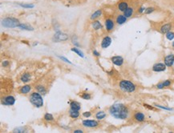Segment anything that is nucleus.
Segmentation results:
<instances>
[{"label":"nucleus","instance_id":"c9c22d12","mask_svg":"<svg viewBox=\"0 0 174 133\" xmlns=\"http://www.w3.org/2000/svg\"><path fill=\"white\" fill-rule=\"evenodd\" d=\"M145 9H146V7H145L144 6H140L139 9H138V13H139V14H143V13H144Z\"/></svg>","mask_w":174,"mask_h":133},{"label":"nucleus","instance_id":"ea45409f","mask_svg":"<svg viewBox=\"0 0 174 133\" xmlns=\"http://www.w3.org/2000/svg\"><path fill=\"white\" fill-rule=\"evenodd\" d=\"M144 106L145 107V108H149V109H151V110H155V108H153V107H151L150 105H149V104H144Z\"/></svg>","mask_w":174,"mask_h":133},{"label":"nucleus","instance_id":"bb28decb","mask_svg":"<svg viewBox=\"0 0 174 133\" xmlns=\"http://www.w3.org/2000/svg\"><path fill=\"white\" fill-rule=\"evenodd\" d=\"M71 51H73V52H75V53L78 54L79 56L82 57V58H83V57H84V54H83V53L80 51V49H78L77 47H72V48H71Z\"/></svg>","mask_w":174,"mask_h":133},{"label":"nucleus","instance_id":"473e14b6","mask_svg":"<svg viewBox=\"0 0 174 133\" xmlns=\"http://www.w3.org/2000/svg\"><path fill=\"white\" fill-rule=\"evenodd\" d=\"M155 106H156V108H158L163 109V110H167V111H173V108H168V107H164V106H161V105H158V104H155Z\"/></svg>","mask_w":174,"mask_h":133},{"label":"nucleus","instance_id":"4be33fe9","mask_svg":"<svg viewBox=\"0 0 174 133\" xmlns=\"http://www.w3.org/2000/svg\"><path fill=\"white\" fill-rule=\"evenodd\" d=\"M92 27L94 28V30H98L102 28L101 23L98 20H94V22H92Z\"/></svg>","mask_w":174,"mask_h":133},{"label":"nucleus","instance_id":"2f4dec72","mask_svg":"<svg viewBox=\"0 0 174 133\" xmlns=\"http://www.w3.org/2000/svg\"><path fill=\"white\" fill-rule=\"evenodd\" d=\"M81 98L83 99H86V100H89L92 97H91V95L88 93H83L82 94V96H81Z\"/></svg>","mask_w":174,"mask_h":133},{"label":"nucleus","instance_id":"f704fd0d","mask_svg":"<svg viewBox=\"0 0 174 133\" xmlns=\"http://www.w3.org/2000/svg\"><path fill=\"white\" fill-rule=\"evenodd\" d=\"M26 132V128L24 127H18L14 130V132Z\"/></svg>","mask_w":174,"mask_h":133},{"label":"nucleus","instance_id":"a19ab883","mask_svg":"<svg viewBox=\"0 0 174 133\" xmlns=\"http://www.w3.org/2000/svg\"><path fill=\"white\" fill-rule=\"evenodd\" d=\"M93 54H94V55L96 56V57H99V55H100V54H99V53L96 51V50H95V51H93Z\"/></svg>","mask_w":174,"mask_h":133},{"label":"nucleus","instance_id":"5701e85b","mask_svg":"<svg viewBox=\"0 0 174 133\" xmlns=\"http://www.w3.org/2000/svg\"><path fill=\"white\" fill-rule=\"evenodd\" d=\"M31 79V75L29 73H24V74L22 75V76L20 78V80L23 83H27L29 82Z\"/></svg>","mask_w":174,"mask_h":133},{"label":"nucleus","instance_id":"7c9ffc66","mask_svg":"<svg viewBox=\"0 0 174 133\" xmlns=\"http://www.w3.org/2000/svg\"><path fill=\"white\" fill-rule=\"evenodd\" d=\"M44 120L46 121H52V120H54V117H53V115H52L51 114L46 113L44 115Z\"/></svg>","mask_w":174,"mask_h":133},{"label":"nucleus","instance_id":"a878e982","mask_svg":"<svg viewBox=\"0 0 174 133\" xmlns=\"http://www.w3.org/2000/svg\"><path fill=\"white\" fill-rule=\"evenodd\" d=\"M36 89H37L38 92H39L41 95H45L47 92L46 89H45V87L43 86V85H38L36 87Z\"/></svg>","mask_w":174,"mask_h":133},{"label":"nucleus","instance_id":"f257e3e1","mask_svg":"<svg viewBox=\"0 0 174 133\" xmlns=\"http://www.w3.org/2000/svg\"><path fill=\"white\" fill-rule=\"evenodd\" d=\"M109 113L114 118L118 120H126L128 117V108L123 103H115L109 108Z\"/></svg>","mask_w":174,"mask_h":133},{"label":"nucleus","instance_id":"20e7f679","mask_svg":"<svg viewBox=\"0 0 174 133\" xmlns=\"http://www.w3.org/2000/svg\"><path fill=\"white\" fill-rule=\"evenodd\" d=\"M1 23H2V26L4 27H6V28L18 27L19 25L20 24L19 19H17V18H12V17H8V18H3Z\"/></svg>","mask_w":174,"mask_h":133},{"label":"nucleus","instance_id":"f8f14e48","mask_svg":"<svg viewBox=\"0 0 174 133\" xmlns=\"http://www.w3.org/2000/svg\"><path fill=\"white\" fill-rule=\"evenodd\" d=\"M171 29H172V23H164V25L161 26V27L160 28V31H161V34L165 35L166 33L170 31Z\"/></svg>","mask_w":174,"mask_h":133},{"label":"nucleus","instance_id":"6ab92c4d","mask_svg":"<svg viewBox=\"0 0 174 133\" xmlns=\"http://www.w3.org/2000/svg\"><path fill=\"white\" fill-rule=\"evenodd\" d=\"M19 28H20L21 30H34V28H33L30 24H27V23H20L19 25Z\"/></svg>","mask_w":174,"mask_h":133},{"label":"nucleus","instance_id":"6e6552de","mask_svg":"<svg viewBox=\"0 0 174 133\" xmlns=\"http://www.w3.org/2000/svg\"><path fill=\"white\" fill-rule=\"evenodd\" d=\"M166 67H167V66L164 63H157L152 66V71L155 72H162L166 70Z\"/></svg>","mask_w":174,"mask_h":133},{"label":"nucleus","instance_id":"b1692460","mask_svg":"<svg viewBox=\"0 0 174 133\" xmlns=\"http://www.w3.org/2000/svg\"><path fill=\"white\" fill-rule=\"evenodd\" d=\"M105 117H106V113L103 111H98V112L96 114V118L97 120H103V119H104Z\"/></svg>","mask_w":174,"mask_h":133},{"label":"nucleus","instance_id":"7ed1b4c3","mask_svg":"<svg viewBox=\"0 0 174 133\" xmlns=\"http://www.w3.org/2000/svg\"><path fill=\"white\" fill-rule=\"evenodd\" d=\"M119 86H120V88L124 92H128V93H131V92H133L136 91L137 89V87L136 85L132 83L129 80H121L119 84Z\"/></svg>","mask_w":174,"mask_h":133},{"label":"nucleus","instance_id":"a211bd4d","mask_svg":"<svg viewBox=\"0 0 174 133\" xmlns=\"http://www.w3.org/2000/svg\"><path fill=\"white\" fill-rule=\"evenodd\" d=\"M70 108H71V110H73V111H80V108H81V106L78 102L72 101L70 103Z\"/></svg>","mask_w":174,"mask_h":133},{"label":"nucleus","instance_id":"9d476101","mask_svg":"<svg viewBox=\"0 0 174 133\" xmlns=\"http://www.w3.org/2000/svg\"><path fill=\"white\" fill-rule=\"evenodd\" d=\"M104 25H105V28L108 31H112L115 27V23L112 18H107L105 23H104Z\"/></svg>","mask_w":174,"mask_h":133},{"label":"nucleus","instance_id":"ddd939ff","mask_svg":"<svg viewBox=\"0 0 174 133\" xmlns=\"http://www.w3.org/2000/svg\"><path fill=\"white\" fill-rule=\"evenodd\" d=\"M112 43V39L109 36H105L102 39L101 47L102 48H108Z\"/></svg>","mask_w":174,"mask_h":133},{"label":"nucleus","instance_id":"c756f323","mask_svg":"<svg viewBox=\"0 0 174 133\" xmlns=\"http://www.w3.org/2000/svg\"><path fill=\"white\" fill-rule=\"evenodd\" d=\"M165 36H166V39L168 40H173L174 39V32L173 31H168V33H166L165 34Z\"/></svg>","mask_w":174,"mask_h":133},{"label":"nucleus","instance_id":"dca6fc26","mask_svg":"<svg viewBox=\"0 0 174 133\" xmlns=\"http://www.w3.org/2000/svg\"><path fill=\"white\" fill-rule=\"evenodd\" d=\"M134 119L137 121V122H144V120H145V115L143 112L137 111V112L135 113Z\"/></svg>","mask_w":174,"mask_h":133},{"label":"nucleus","instance_id":"58836bf2","mask_svg":"<svg viewBox=\"0 0 174 133\" xmlns=\"http://www.w3.org/2000/svg\"><path fill=\"white\" fill-rule=\"evenodd\" d=\"M156 88H157V89H163V88H164V84H163V82L159 83V84L156 85Z\"/></svg>","mask_w":174,"mask_h":133},{"label":"nucleus","instance_id":"79ce46f5","mask_svg":"<svg viewBox=\"0 0 174 133\" xmlns=\"http://www.w3.org/2000/svg\"><path fill=\"white\" fill-rule=\"evenodd\" d=\"M9 65V61H3V66L4 67H6V66H8Z\"/></svg>","mask_w":174,"mask_h":133},{"label":"nucleus","instance_id":"72a5a7b5","mask_svg":"<svg viewBox=\"0 0 174 133\" xmlns=\"http://www.w3.org/2000/svg\"><path fill=\"white\" fill-rule=\"evenodd\" d=\"M172 84V81L170 79H167V80H164V81L163 82V84H164V87H169Z\"/></svg>","mask_w":174,"mask_h":133},{"label":"nucleus","instance_id":"e433bc0d","mask_svg":"<svg viewBox=\"0 0 174 133\" xmlns=\"http://www.w3.org/2000/svg\"><path fill=\"white\" fill-rule=\"evenodd\" d=\"M91 115H92L91 111H85V112L83 113V117H85V118H88Z\"/></svg>","mask_w":174,"mask_h":133},{"label":"nucleus","instance_id":"39448f33","mask_svg":"<svg viewBox=\"0 0 174 133\" xmlns=\"http://www.w3.org/2000/svg\"><path fill=\"white\" fill-rule=\"evenodd\" d=\"M68 39V35L65 34V33H63L61 31L56 32V34L54 35L53 38H52V40H53V42H63Z\"/></svg>","mask_w":174,"mask_h":133},{"label":"nucleus","instance_id":"2eb2a0df","mask_svg":"<svg viewBox=\"0 0 174 133\" xmlns=\"http://www.w3.org/2000/svg\"><path fill=\"white\" fill-rule=\"evenodd\" d=\"M117 8L118 10L121 11V12H124V11H126L128 8V2L126 1H121L118 3L117 5Z\"/></svg>","mask_w":174,"mask_h":133},{"label":"nucleus","instance_id":"1a4fd4ad","mask_svg":"<svg viewBox=\"0 0 174 133\" xmlns=\"http://www.w3.org/2000/svg\"><path fill=\"white\" fill-rule=\"evenodd\" d=\"M164 63L168 67H171V66H173V63H174V54H170L166 55L164 59Z\"/></svg>","mask_w":174,"mask_h":133},{"label":"nucleus","instance_id":"412c9836","mask_svg":"<svg viewBox=\"0 0 174 133\" xmlns=\"http://www.w3.org/2000/svg\"><path fill=\"white\" fill-rule=\"evenodd\" d=\"M31 87L30 85H24L20 88L19 91L22 94H27L31 91Z\"/></svg>","mask_w":174,"mask_h":133},{"label":"nucleus","instance_id":"f03ea898","mask_svg":"<svg viewBox=\"0 0 174 133\" xmlns=\"http://www.w3.org/2000/svg\"><path fill=\"white\" fill-rule=\"evenodd\" d=\"M29 100L32 105H34L38 108L44 106V99H43V97L39 92H33L32 94H31Z\"/></svg>","mask_w":174,"mask_h":133},{"label":"nucleus","instance_id":"393cba45","mask_svg":"<svg viewBox=\"0 0 174 133\" xmlns=\"http://www.w3.org/2000/svg\"><path fill=\"white\" fill-rule=\"evenodd\" d=\"M69 115H70V116L71 118L76 119L80 116V112H79V111H73L71 109L70 111H69Z\"/></svg>","mask_w":174,"mask_h":133},{"label":"nucleus","instance_id":"c85d7f7f","mask_svg":"<svg viewBox=\"0 0 174 133\" xmlns=\"http://www.w3.org/2000/svg\"><path fill=\"white\" fill-rule=\"evenodd\" d=\"M19 5L23 8H27V9L33 8L35 6L34 4H32V3H19Z\"/></svg>","mask_w":174,"mask_h":133},{"label":"nucleus","instance_id":"4468645a","mask_svg":"<svg viewBox=\"0 0 174 133\" xmlns=\"http://www.w3.org/2000/svg\"><path fill=\"white\" fill-rule=\"evenodd\" d=\"M127 20H128V18L125 17L124 14L123 15H118L116 18V22L118 25H123L124 23L127 22Z\"/></svg>","mask_w":174,"mask_h":133},{"label":"nucleus","instance_id":"4c0bfd02","mask_svg":"<svg viewBox=\"0 0 174 133\" xmlns=\"http://www.w3.org/2000/svg\"><path fill=\"white\" fill-rule=\"evenodd\" d=\"M58 57H59V58L60 59H62V60H63V61L65 62V63H70V64H71V62L69 61L68 59L64 58V57H63V56H59V55H58Z\"/></svg>","mask_w":174,"mask_h":133},{"label":"nucleus","instance_id":"cd10ccee","mask_svg":"<svg viewBox=\"0 0 174 133\" xmlns=\"http://www.w3.org/2000/svg\"><path fill=\"white\" fill-rule=\"evenodd\" d=\"M155 10H156V9H155V7H153V6H149V7H146V9H145L144 14L145 15H150V14L153 13Z\"/></svg>","mask_w":174,"mask_h":133},{"label":"nucleus","instance_id":"9b49d317","mask_svg":"<svg viewBox=\"0 0 174 133\" xmlns=\"http://www.w3.org/2000/svg\"><path fill=\"white\" fill-rule=\"evenodd\" d=\"M111 61L112 62L113 64H115L116 66H120L124 64V59L121 56H113L111 58Z\"/></svg>","mask_w":174,"mask_h":133},{"label":"nucleus","instance_id":"c03bdc74","mask_svg":"<svg viewBox=\"0 0 174 133\" xmlns=\"http://www.w3.org/2000/svg\"><path fill=\"white\" fill-rule=\"evenodd\" d=\"M172 46H173V47H174V41L173 42V43H172Z\"/></svg>","mask_w":174,"mask_h":133},{"label":"nucleus","instance_id":"0eeeda50","mask_svg":"<svg viewBox=\"0 0 174 133\" xmlns=\"http://www.w3.org/2000/svg\"><path fill=\"white\" fill-rule=\"evenodd\" d=\"M83 126H84L86 127H89V128H94L96 127L99 125V123L96 120H84L82 122Z\"/></svg>","mask_w":174,"mask_h":133},{"label":"nucleus","instance_id":"f3484780","mask_svg":"<svg viewBox=\"0 0 174 133\" xmlns=\"http://www.w3.org/2000/svg\"><path fill=\"white\" fill-rule=\"evenodd\" d=\"M102 13H103V11H102L101 9H99V10L95 11L94 13H92V15H91L90 18H91L92 20H96L98 18L100 17V16L102 15Z\"/></svg>","mask_w":174,"mask_h":133},{"label":"nucleus","instance_id":"37998d69","mask_svg":"<svg viewBox=\"0 0 174 133\" xmlns=\"http://www.w3.org/2000/svg\"><path fill=\"white\" fill-rule=\"evenodd\" d=\"M74 132H75V133H82L83 130H75V131H74Z\"/></svg>","mask_w":174,"mask_h":133},{"label":"nucleus","instance_id":"423d86ee","mask_svg":"<svg viewBox=\"0 0 174 133\" xmlns=\"http://www.w3.org/2000/svg\"><path fill=\"white\" fill-rule=\"evenodd\" d=\"M2 104L6 106H12L15 103V98L12 96H7L2 99Z\"/></svg>","mask_w":174,"mask_h":133},{"label":"nucleus","instance_id":"aec40b11","mask_svg":"<svg viewBox=\"0 0 174 133\" xmlns=\"http://www.w3.org/2000/svg\"><path fill=\"white\" fill-rule=\"evenodd\" d=\"M123 13H124V15L125 17L129 18L132 17L133 13H134V9H133V7H129V6H128V8L126 11H124Z\"/></svg>","mask_w":174,"mask_h":133}]
</instances>
